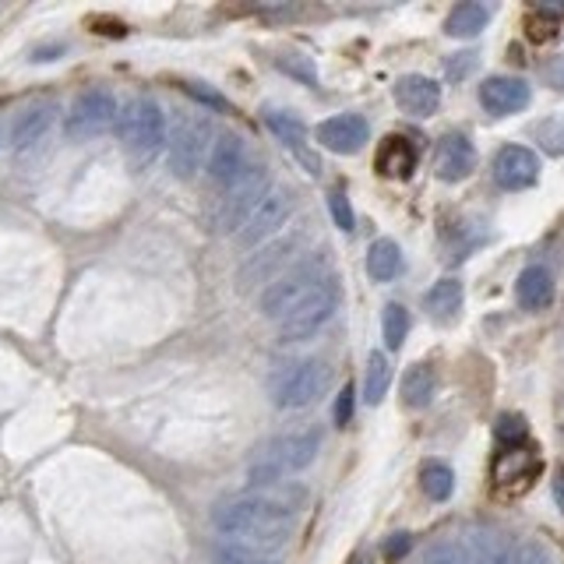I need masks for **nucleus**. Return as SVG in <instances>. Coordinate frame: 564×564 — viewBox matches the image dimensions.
Listing matches in <instances>:
<instances>
[{"label":"nucleus","mask_w":564,"mask_h":564,"mask_svg":"<svg viewBox=\"0 0 564 564\" xmlns=\"http://www.w3.org/2000/svg\"><path fill=\"white\" fill-rule=\"evenodd\" d=\"M540 469V455L533 445H511V448H501L498 458H494V484L498 487H525L529 480L536 476Z\"/></svg>","instance_id":"16"},{"label":"nucleus","mask_w":564,"mask_h":564,"mask_svg":"<svg viewBox=\"0 0 564 564\" xmlns=\"http://www.w3.org/2000/svg\"><path fill=\"white\" fill-rule=\"evenodd\" d=\"M469 67H473V53H455V61H448V75L463 78Z\"/></svg>","instance_id":"41"},{"label":"nucleus","mask_w":564,"mask_h":564,"mask_svg":"<svg viewBox=\"0 0 564 564\" xmlns=\"http://www.w3.org/2000/svg\"><path fill=\"white\" fill-rule=\"evenodd\" d=\"M533 138L536 145L546 152V155H564V117H546L533 128Z\"/></svg>","instance_id":"31"},{"label":"nucleus","mask_w":564,"mask_h":564,"mask_svg":"<svg viewBox=\"0 0 564 564\" xmlns=\"http://www.w3.org/2000/svg\"><path fill=\"white\" fill-rule=\"evenodd\" d=\"M529 85L522 78H508V75H494L480 85V106L494 117H508L519 113L529 106Z\"/></svg>","instance_id":"15"},{"label":"nucleus","mask_w":564,"mask_h":564,"mask_svg":"<svg viewBox=\"0 0 564 564\" xmlns=\"http://www.w3.org/2000/svg\"><path fill=\"white\" fill-rule=\"evenodd\" d=\"M490 22V8L476 4V0H463V4H455L445 18V32L455 35V40H473V35H480Z\"/></svg>","instance_id":"23"},{"label":"nucleus","mask_w":564,"mask_h":564,"mask_svg":"<svg viewBox=\"0 0 564 564\" xmlns=\"http://www.w3.org/2000/svg\"><path fill=\"white\" fill-rule=\"evenodd\" d=\"M216 145V128L202 113H176L166 134V163L173 176L191 181L208 163V152Z\"/></svg>","instance_id":"5"},{"label":"nucleus","mask_w":564,"mask_h":564,"mask_svg":"<svg viewBox=\"0 0 564 564\" xmlns=\"http://www.w3.org/2000/svg\"><path fill=\"white\" fill-rule=\"evenodd\" d=\"M494 181L505 191H525L540 181V159L525 145H505L494 155Z\"/></svg>","instance_id":"13"},{"label":"nucleus","mask_w":564,"mask_h":564,"mask_svg":"<svg viewBox=\"0 0 564 564\" xmlns=\"http://www.w3.org/2000/svg\"><path fill=\"white\" fill-rule=\"evenodd\" d=\"M402 269V251L395 240H375L367 251V275L375 282H388L395 279Z\"/></svg>","instance_id":"27"},{"label":"nucleus","mask_w":564,"mask_h":564,"mask_svg":"<svg viewBox=\"0 0 564 564\" xmlns=\"http://www.w3.org/2000/svg\"><path fill=\"white\" fill-rule=\"evenodd\" d=\"M117 96L113 88L106 85H88L75 96V102L67 106L64 113V134L75 138V141H85V138H96L102 131H110L117 123Z\"/></svg>","instance_id":"8"},{"label":"nucleus","mask_w":564,"mask_h":564,"mask_svg":"<svg viewBox=\"0 0 564 564\" xmlns=\"http://www.w3.org/2000/svg\"><path fill=\"white\" fill-rule=\"evenodd\" d=\"M317 452H322V431L317 427L279 434L251 455L247 476H251L254 487H275V484H282V476L304 473L317 458Z\"/></svg>","instance_id":"2"},{"label":"nucleus","mask_w":564,"mask_h":564,"mask_svg":"<svg viewBox=\"0 0 564 564\" xmlns=\"http://www.w3.org/2000/svg\"><path fill=\"white\" fill-rule=\"evenodd\" d=\"M543 78L551 88H557V93H564V57H554L551 64L543 67Z\"/></svg>","instance_id":"38"},{"label":"nucleus","mask_w":564,"mask_h":564,"mask_svg":"<svg viewBox=\"0 0 564 564\" xmlns=\"http://www.w3.org/2000/svg\"><path fill=\"white\" fill-rule=\"evenodd\" d=\"M388 384H392V367H388V357L381 349H375L367 357V375H364V399L367 405H378L388 392Z\"/></svg>","instance_id":"28"},{"label":"nucleus","mask_w":564,"mask_h":564,"mask_svg":"<svg viewBox=\"0 0 564 564\" xmlns=\"http://www.w3.org/2000/svg\"><path fill=\"white\" fill-rule=\"evenodd\" d=\"M272 191V176L261 163H254L247 170L234 187L219 191L216 198V208H212V229L216 234H237L240 223L251 216V208L264 198V194Z\"/></svg>","instance_id":"7"},{"label":"nucleus","mask_w":564,"mask_h":564,"mask_svg":"<svg viewBox=\"0 0 564 564\" xmlns=\"http://www.w3.org/2000/svg\"><path fill=\"white\" fill-rule=\"evenodd\" d=\"M395 102L410 117H431L441 106V85L423 75H405L395 82Z\"/></svg>","instance_id":"18"},{"label":"nucleus","mask_w":564,"mask_h":564,"mask_svg":"<svg viewBox=\"0 0 564 564\" xmlns=\"http://www.w3.org/2000/svg\"><path fill=\"white\" fill-rule=\"evenodd\" d=\"M423 564H469L463 546L452 543V540H441L434 546H427V554H423Z\"/></svg>","instance_id":"34"},{"label":"nucleus","mask_w":564,"mask_h":564,"mask_svg":"<svg viewBox=\"0 0 564 564\" xmlns=\"http://www.w3.org/2000/svg\"><path fill=\"white\" fill-rule=\"evenodd\" d=\"M264 123H269V131L282 141L286 149H293L300 159H304V166L307 173H317L322 170V163H317V155L307 149V128H304V120L286 113V110H264Z\"/></svg>","instance_id":"19"},{"label":"nucleus","mask_w":564,"mask_h":564,"mask_svg":"<svg viewBox=\"0 0 564 564\" xmlns=\"http://www.w3.org/2000/svg\"><path fill=\"white\" fill-rule=\"evenodd\" d=\"M332 416H335V427H346V423H349V416H352V384H346L339 392V399H335Z\"/></svg>","instance_id":"37"},{"label":"nucleus","mask_w":564,"mask_h":564,"mask_svg":"<svg viewBox=\"0 0 564 564\" xmlns=\"http://www.w3.org/2000/svg\"><path fill=\"white\" fill-rule=\"evenodd\" d=\"M511 564H551V554H546L540 543H522L519 551L511 554Z\"/></svg>","instance_id":"36"},{"label":"nucleus","mask_w":564,"mask_h":564,"mask_svg":"<svg viewBox=\"0 0 564 564\" xmlns=\"http://www.w3.org/2000/svg\"><path fill=\"white\" fill-rule=\"evenodd\" d=\"M275 64L286 70V75L300 78L304 85H317V67L311 57H304V53H282V57H275Z\"/></svg>","instance_id":"32"},{"label":"nucleus","mask_w":564,"mask_h":564,"mask_svg":"<svg viewBox=\"0 0 564 564\" xmlns=\"http://www.w3.org/2000/svg\"><path fill=\"white\" fill-rule=\"evenodd\" d=\"M328 381H332L328 364L317 357H307V360L282 364L272 375L269 392L279 410H307V405H314L328 392Z\"/></svg>","instance_id":"6"},{"label":"nucleus","mask_w":564,"mask_h":564,"mask_svg":"<svg viewBox=\"0 0 564 564\" xmlns=\"http://www.w3.org/2000/svg\"><path fill=\"white\" fill-rule=\"evenodd\" d=\"M423 307H427V314L434 317V322H452V317L458 314V307H463V282L458 279L434 282V286L427 290V296H423Z\"/></svg>","instance_id":"26"},{"label":"nucleus","mask_w":564,"mask_h":564,"mask_svg":"<svg viewBox=\"0 0 564 564\" xmlns=\"http://www.w3.org/2000/svg\"><path fill=\"white\" fill-rule=\"evenodd\" d=\"M328 212H332V219H335V226L339 229H349L357 226V219H352V208H349V198H346V191H339L335 187L332 194H328Z\"/></svg>","instance_id":"35"},{"label":"nucleus","mask_w":564,"mask_h":564,"mask_svg":"<svg viewBox=\"0 0 564 564\" xmlns=\"http://www.w3.org/2000/svg\"><path fill=\"white\" fill-rule=\"evenodd\" d=\"M410 543H413V540L405 536V533H395L392 540L384 543V557H388V561H399V557H402L405 551H410Z\"/></svg>","instance_id":"39"},{"label":"nucleus","mask_w":564,"mask_h":564,"mask_svg":"<svg viewBox=\"0 0 564 564\" xmlns=\"http://www.w3.org/2000/svg\"><path fill=\"white\" fill-rule=\"evenodd\" d=\"M325 282H332V272H328V264L322 258H311V261H300L293 264L290 272H282L272 286H264L261 290V300H258V307L261 314L269 317V322H282L286 314H293L300 304H304L307 296H314L317 290L325 286Z\"/></svg>","instance_id":"4"},{"label":"nucleus","mask_w":564,"mask_h":564,"mask_svg":"<svg viewBox=\"0 0 564 564\" xmlns=\"http://www.w3.org/2000/svg\"><path fill=\"white\" fill-rule=\"evenodd\" d=\"M516 300L525 311H543L554 300V275L543 264H529L516 282Z\"/></svg>","instance_id":"22"},{"label":"nucleus","mask_w":564,"mask_h":564,"mask_svg":"<svg viewBox=\"0 0 564 564\" xmlns=\"http://www.w3.org/2000/svg\"><path fill=\"white\" fill-rule=\"evenodd\" d=\"M498 437H501V445L511 448V445H525V437H529V427H525V420L519 413H505L498 420Z\"/></svg>","instance_id":"33"},{"label":"nucleus","mask_w":564,"mask_h":564,"mask_svg":"<svg viewBox=\"0 0 564 564\" xmlns=\"http://www.w3.org/2000/svg\"><path fill=\"white\" fill-rule=\"evenodd\" d=\"M434 392H437V375H434L431 364H413L402 375V402L410 405V410H423V405H431Z\"/></svg>","instance_id":"24"},{"label":"nucleus","mask_w":564,"mask_h":564,"mask_svg":"<svg viewBox=\"0 0 564 564\" xmlns=\"http://www.w3.org/2000/svg\"><path fill=\"white\" fill-rule=\"evenodd\" d=\"M469 564H511L508 543L494 529H469L466 540L458 543Z\"/></svg>","instance_id":"21"},{"label":"nucleus","mask_w":564,"mask_h":564,"mask_svg":"<svg viewBox=\"0 0 564 564\" xmlns=\"http://www.w3.org/2000/svg\"><path fill=\"white\" fill-rule=\"evenodd\" d=\"M290 212H293V198H290V191L286 187H275L264 194V198L251 208V216H247L240 223V229L234 234V240L240 247H258L264 240H272V234L290 219Z\"/></svg>","instance_id":"11"},{"label":"nucleus","mask_w":564,"mask_h":564,"mask_svg":"<svg viewBox=\"0 0 564 564\" xmlns=\"http://www.w3.org/2000/svg\"><path fill=\"white\" fill-rule=\"evenodd\" d=\"M300 505H304V490L296 487H254L226 498L212 522L226 540L247 546V551H269V546L286 543Z\"/></svg>","instance_id":"1"},{"label":"nucleus","mask_w":564,"mask_h":564,"mask_svg":"<svg viewBox=\"0 0 564 564\" xmlns=\"http://www.w3.org/2000/svg\"><path fill=\"white\" fill-rule=\"evenodd\" d=\"M57 120V102H32L11 123V145L14 149H32L35 141H43L46 131Z\"/></svg>","instance_id":"20"},{"label":"nucleus","mask_w":564,"mask_h":564,"mask_svg":"<svg viewBox=\"0 0 564 564\" xmlns=\"http://www.w3.org/2000/svg\"><path fill=\"white\" fill-rule=\"evenodd\" d=\"M381 332H384V346L399 349L405 343V335H410V311L402 304H388L381 317Z\"/></svg>","instance_id":"30"},{"label":"nucleus","mask_w":564,"mask_h":564,"mask_svg":"<svg viewBox=\"0 0 564 564\" xmlns=\"http://www.w3.org/2000/svg\"><path fill=\"white\" fill-rule=\"evenodd\" d=\"M300 234H290V237H275V240H269L264 247H258V251L247 258L243 264H240V282L237 286L243 290V293H251V290H264V286H272V282L282 275V272H290L293 269V261H296V254H300Z\"/></svg>","instance_id":"9"},{"label":"nucleus","mask_w":564,"mask_h":564,"mask_svg":"<svg viewBox=\"0 0 564 564\" xmlns=\"http://www.w3.org/2000/svg\"><path fill=\"white\" fill-rule=\"evenodd\" d=\"M258 159H251V149H247V141L240 134H219L216 145L208 152V181L212 187H234L240 176L251 170Z\"/></svg>","instance_id":"12"},{"label":"nucleus","mask_w":564,"mask_h":564,"mask_svg":"<svg viewBox=\"0 0 564 564\" xmlns=\"http://www.w3.org/2000/svg\"><path fill=\"white\" fill-rule=\"evenodd\" d=\"M113 131L120 138L123 152L138 163H149V159L159 152V145L166 141V117L163 106L149 96H134L117 110V123Z\"/></svg>","instance_id":"3"},{"label":"nucleus","mask_w":564,"mask_h":564,"mask_svg":"<svg viewBox=\"0 0 564 564\" xmlns=\"http://www.w3.org/2000/svg\"><path fill=\"white\" fill-rule=\"evenodd\" d=\"M420 487H423V494H427L431 501H448L452 490H455V473L445 463L431 458V463L420 466Z\"/></svg>","instance_id":"29"},{"label":"nucleus","mask_w":564,"mask_h":564,"mask_svg":"<svg viewBox=\"0 0 564 564\" xmlns=\"http://www.w3.org/2000/svg\"><path fill=\"white\" fill-rule=\"evenodd\" d=\"M335 307H339V286H335V279H332L314 296H307L293 314L282 317V322L275 325L279 339L282 343H304V339H311V335H317L332 322Z\"/></svg>","instance_id":"10"},{"label":"nucleus","mask_w":564,"mask_h":564,"mask_svg":"<svg viewBox=\"0 0 564 564\" xmlns=\"http://www.w3.org/2000/svg\"><path fill=\"white\" fill-rule=\"evenodd\" d=\"M378 170L384 176H399V181H405V176H413V170H416V149L399 134L384 138V145L378 152Z\"/></svg>","instance_id":"25"},{"label":"nucleus","mask_w":564,"mask_h":564,"mask_svg":"<svg viewBox=\"0 0 564 564\" xmlns=\"http://www.w3.org/2000/svg\"><path fill=\"white\" fill-rule=\"evenodd\" d=\"M554 501H557V508L564 511V466L554 473Z\"/></svg>","instance_id":"42"},{"label":"nucleus","mask_w":564,"mask_h":564,"mask_svg":"<svg viewBox=\"0 0 564 564\" xmlns=\"http://www.w3.org/2000/svg\"><path fill=\"white\" fill-rule=\"evenodd\" d=\"M434 166H437V176L441 181H466V176L473 173L476 166V149H473V141L466 134H445L437 141V159H434Z\"/></svg>","instance_id":"17"},{"label":"nucleus","mask_w":564,"mask_h":564,"mask_svg":"<svg viewBox=\"0 0 564 564\" xmlns=\"http://www.w3.org/2000/svg\"><path fill=\"white\" fill-rule=\"evenodd\" d=\"M367 134H370V123L360 113H339V117H328L314 128V138L322 141L328 152H339V155H352L367 145Z\"/></svg>","instance_id":"14"},{"label":"nucleus","mask_w":564,"mask_h":564,"mask_svg":"<svg viewBox=\"0 0 564 564\" xmlns=\"http://www.w3.org/2000/svg\"><path fill=\"white\" fill-rule=\"evenodd\" d=\"M184 88H187V93H191V96H198V99H205L208 106H219V110H226V106H229V102H226V99H223L219 93H205V88H198V82H191V85H184Z\"/></svg>","instance_id":"40"}]
</instances>
